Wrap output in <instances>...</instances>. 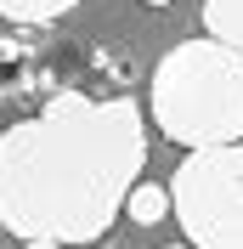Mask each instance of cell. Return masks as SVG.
I'll return each instance as SVG.
<instances>
[{
	"mask_svg": "<svg viewBox=\"0 0 243 249\" xmlns=\"http://www.w3.org/2000/svg\"><path fill=\"white\" fill-rule=\"evenodd\" d=\"M141 6H170V0H141Z\"/></svg>",
	"mask_w": 243,
	"mask_h": 249,
	"instance_id": "8",
	"label": "cell"
},
{
	"mask_svg": "<svg viewBox=\"0 0 243 249\" xmlns=\"http://www.w3.org/2000/svg\"><path fill=\"white\" fill-rule=\"evenodd\" d=\"M147 164V119L130 96L57 91L0 130V227L51 244H96Z\"/></svg>",
	"mask_w": 243,
	"mask_h": 249,
	"instance_id": "1",
	"label": "cell"
},
{
	"mask_svg": "<svg viewBox=\"0 0 243 249\" xmlns=\"http://www.w3.org/2000/svg\"><path fill=\"white\" fill-rule=\"evenodd\" d=\"M23 249H62V244H51V238H23Z\"/></svg>",
	"mask_w": 243,
	"mask_h": 249,
	"instance_id": "7",
	"label": "cell"
},
{
	"mask_svg": "<svg viewBox=\"0 0 243 249\" xmlns=\"http://www.w3.org/2000/svg\"><path fill=\"white\" fill-rule=\"evenodd\" d=\"M170 249H192V244H170Z\"/></svg>",
	"mask_w": 243,
	"mask_h": 249,
	"instance_id": "9",
	"label": "cell"
},
{
	"mask_svg": "<svg viewBox=\"0 0 243 249\" xmlns=\"http://www.w3.org/2000/svg\"><path fill=\"white\" fill-rule=\"evenodd\" d=\"M79 0H0V17L6 23H57L68 17Z\"/></svg>",
	"mask_w": 243,
	"mask_h": 249,
	"instance_id": "6",
	"label": "cell"
},
{
	"mask_svg": "<svg viewBox=\"0 0 243 249\" xmlns=\"http://www.w3.org/2000/svg\"><path fill=\"white\" fill-rule=\"evenodd\" d=\"M204 29L209 40H226L243 51V0H204Z\"/></svg>",
	"mask_w": 243,
	"mask_h": 249,
	"instance_id": "5",
	"label": "cell"
},
{
	"mask_svg": "<svg viewBox=\"0 0 243 249\" xmlns=\"http://www.w3.org/2000/svg\"><path fill=\"white\" fill-rule=\"evenodd\" d=\"M147 108L158 136L181 147L243 142V51L226 40H181L153 68Z\"/></svg>",
	"mask_w": 243,
	"mask_h": 249,
	"instance_id": "2",
	"label": "cell"
},
{
	"mask_svg": "<svg viewBox=\"0 0 243 249\" xmlns=\"http://www.w3.org/2000/svg\"><path fill=\"white\" fill-rule=\"evenodd\" d=\"M170 215L192 249H243V142L187 147L170 176Z\"/></svg>",
	"mask_w": 243,
	"mask_h": 249,
	"instance_id": "3",
	"label": "cell"
},
{
	"mask_svg": "<svg viewBox=\"0 0 243 249\" xmlns=\"http://www.w3.org/2000/svg\"><path fill=\"white\" fill-rule=\"evenodd\" d=\"M119 210L136 221V227H158V221L170 215V187H158V181H130V193H124Z\"/></svg>",
	"mask_w": 243,
	"mask_h": 249,
	"instance_id": "4",
	"label": "cell"
}]
</instances>
